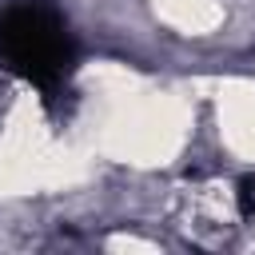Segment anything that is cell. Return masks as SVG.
I'll return each mask as SVG.
<instances>
[{
  "instance_id": "1",
  "label": "cell",
  "mask_w": 255,
  "mask_h": 255,
  "mask_svg": "<svg viewBox=\"0 0 255 255\" xmlns=\"http://www.w3.org/2000/svg\"><path fill=\"white\" fill-rule=\"evenodd\" d=\"M0 68L32 84L52 116L64 112L76 76V40L52 0H16L0 12Z\"/></svg>"
},
{
  "instance_id": "2",
  "label": "cell",
  "mask_w": 255,
  "mask_h": 255,
  "mask_svg": "<svg viewBox=\"0 0 255 255\" xmlns=\"http://www.w3.org/2000/svg\"><path fill=\"white\" fill-rule=\"evenodd\" d=\"M235 203H239V215L251 223L255 219V175H243L235 183Z\"/></svg>"
},
{
  "instance_id": "3",
  "label": "cell",
  "mask_w": 255,
  "mask_h": 255,
  "mask_svg": "<svg viewBox=\"0 0 255 255\" xmlns=\"http://www.w3.org/2000/svg\"><path fill=\"white\" fill-rule=\"evenodd\" d=\"M4 108H8V96H4V76H0V120H4Z\"/></svg>"
}]
</instances>
